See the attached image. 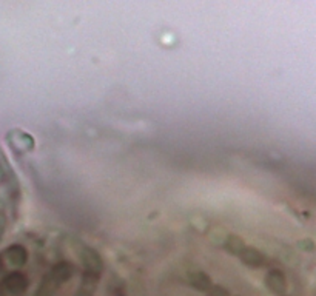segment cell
Returning <instances> with one entry per match:
<instances>
[{
	"instance_id": "obj_1",
	"label": "cell",
	"mask_w": 316,
	"mask_h": 296,
	"mask_svg": "<svg viewBox=\"0 0 316 296\" xmlns=\"http://www.w3.org/2000/svg\"><path fill=\"white\" fill-rule=\"evenodd\" d=\"M82 262L87 268V273H91V274H97L102 271V259L101 256L97 254V251H94L93 248L90 247H84L82 250Z\"/></svg>"
},
{
	"instance_id": "obj_2",
	"label": "cell",
	"mask_w": 316,
	"mask_h": 296,
	"mask_svg": "<svg viewBox=\"0 0 316 296\" xmlns=\"http://www.w3.org/2000/svg\"><path fill=\"white\" fill-rule=\"evenodd\" d=\"M265 285L270 291H273L278 296H282L287 290V281L285 276L279 270H271L265 276Z\"/></svg>"
},
{
	"instance_id": "obj_3",
	"label": "cell",
	"mask_w": 316,
	"mask_h": 296,
	"mask_svg": "<svg viewBox=\"0 0 316 296\" xmlns=\"http://www.w3.org/2000/svg\"><path fill=\"white\" fill-rule=\"evenodd\" d=\"M5 287L10 293L13 294H21L27 290L28 287V279L19 273V271H14V273H10L7 278H5Z\"/></svg>"
},
{
	"instance_id": "obj_4",
	"label": "cell",
	"mask_w": 316,
	"mask_h": 296,
	"mask_svg": "<svg viewBox=\"0 0 316 296\" xmlns=\"http://www.w3.org/2000/svg\"><path fill=\"white\" fill-rule=\"evenodd\" d=\"M238 256L241 258V261H242L245 265L253 267V268H258V267H261V265L265 262L264 256H262L258 250H254V248H251V247H244V248L239 251Z\"/></svg>"
},
{
	"instance_id": "obj_5",
	"label": "cell",
	"mask_w": 316,
	"mask_h": 296,
	"mask_svg": "<svg viewBox=\"0 0 316 296\" xmlns=\"http://www.w3.org/2000/svg\"><path fill=\"white\" fill-rule=\"evenodd\" d=\"M5 256L8 259V262L14 267H21L27 262L28 259V253L27 250L22 247V245H11L7 251H5Z\"/></svg>"
},
{
	"instance_id": "obj_6",
	"label": "cell",
	"mask_w": 316,
	"mask_h": 296,
	"mask_svg": "<svg viewBox=\"0 0 316 296\" xmlns=\"http://www.w3.org/2000/svg\"><path fill=\"white\" fill-rule=\"evenodd\" d=\"M188 279H190V284L199 291H207L211 287V279L204 271H190Z\"/></svg>"
},
{
	"instance_id": "obj_7",
	"label": "cell",
	"mask_w": 316,
	"mask_h": 296,
	"mask_svg": "<svg viewBox=\"0 0 316 296\" xmlns=\"http://www.w3.org/2000/svg\"><path fill=\"white\" fill-rule=\"evenodd\" d=\"M10 141L11 144L19 148V150H25V151H30L33 147H34V141L27 134V133H22V131H13L10 134Z\"/></svg>"
},
{
	"instance_id": "obj_8",
	"label": "cell",
	"mask_w": 316,
	"mask_h": 296,
	"mask_svg": "<svg viewBox=\"0 0 316 296\" xmlns=\"http://www.w3.org/2000/svg\"><path fill=\"white\" fill-rule=\"evenodd\" d=\"M71 274H73V265H70L68 262H61L53 270V279L56 284H62V282L68 281L71 278Z\"/></svg>"
},
{
	"instance_id": "obj_9",
	"label": "cell",
	"mask_w": 316,
	"mask_h": 296,
	"mask_svg": "<svg viewBox=\"0 0 316 296\" xmlns=\"http://www.w3.org/2000/svg\"><path fill=\"white\" fill-rule=\"evenodd\" d=\"M224 247L231 253V254H239V251L245 247L242 239L238 238L236 234H228L224 241Z\"/></svg>"
},
{
	"instance_id": "obj_10",
	"label": "cell",
	"mask_w": 316,
	"mask_h": 296,
	"mask_svg": "<svg viewBox=\"0 0 316 296\" xmlns=\"http://www.w3.org/2000/svg\"><path fill=\"white\" fill-rule=\"evenodd\" d=\"M207 294H208V296H230L228 290H225V288L221 287V285H211V287L207 290Z\"/></svg>"
},
{
	"instance_id": "obj_11",
	"label": "cell",
	"mask_w": 316,
	"mask_h": 296,
	"mask_svg": "<svg viewBox=\"0 0 316 296\" xmlns=\"http://www.w3.org/2000/svg\"><path fill=\"white\" fill-rule=\"evenodd\" d=\"M298 245H299V248H301V250H305V251H313V247H314L313 241H310V239L301 241Z\"/></svg>"
},
{
	"instance_id": "obj_12",
	"label": "cell",
	"mask_w": 316,
	"mask_h": 296,
	"mask_svg": "<svg viewBox=\"0 0 316 296\" xmlns=\"http://www.w3.org/2000/svg\"><path fill=\"white\" fill-rule=\"evenodd\" d=\"M4 231H5V216L0 214V239H2Z\"/></svg>"
},
{
	"instance_id": "obj_13",
	"label": "cell",
	"mask_w": 316,
	"mask_h": 296,
	"mask_svg": "<svg viewBox=\"0 0 316 296\" xmlns=\"http://www.w3.org/2000/svg\"><path fill=\"white\" fill-rule=\"evenodd\" d=\"M4 179V170H2V167H0V181Z\"/></svg>"
}]
</instances>
